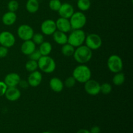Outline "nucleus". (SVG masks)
<instances>
[{"instance_id":"12","label":"nucleus","mask_w":133,"mask_h":133,"mask_svg":"<svg viewBox=\"0 0 133 133\" xmlns=\"http://www.w3.org/2000/svg\"><path fill=\"white\" fill-rule=\"evenodd\" d=\"M58 13L60 17L70 19V17L74 13V8L68 3H62L59 10H58Z\"/></svg>"},{"instance_id":"16","label":"nucleus","mask_w":133,"mask_h":133,"mask_svg":"<svg viewBox=\"0 0 133 133\" xmlns=\"http://www.w3.org/2000/svg\"><path fill=\"white\" fill-rule=\"evenodd\" d=\"M21 80L20 76L16 73H10L5 76L4 83L7 87H17Z\"/></svg>"},{"instance_id":"2","label":"nucleus","mask_w":133,"mask_h":133,"mask_svg":"<svg viewBox=\"0 0 133 133\" xmlns=\"http://www.w3.org/2000/svg\"><path fill=\"white\" fill-rule=\"evenodd\" d=\"M72 76L78 83H84L91 79L92 72L89 67L84 64H80L74 68Z\"/></svg>"},{"instance_id":"13","label":"nucleus","mask_w":133,"mask_h":133,"mask_svg":"<svg viewBox=\"0 0 133 133\" xmlns=\"http://www.w3.org/2000/svg\"><path fill=\"white\" fill-rule=\"evenodd\" d=\"M55 23L57 30L58 31L65 32V33H67V32L71 31V27L69 19L60 17L57 19Z\"/></svg>"},{"instance_id":"4","label":"nucleus","mask_w":133,"mask_h":133,"mask_svg":"<svg viewBox=\"0 0 133 133\" xmlns=\"http://www.w3.org/2000/svg\"><path fill=\"white\" fill-rule=\"evenodd\" d=\"M71 29H82L87 24V18L85 14L81 11L74 12L70 19Z\"/></svg>"},{"instance_id":"28","label":"nucleus","mask_w":133,"mask_h":133,"mask_svg":"<svg viewBox=\"0 0 133 133\" xmlns=\"http://www.w3.org/2000/svg\"><path fill=\"white\" fill-rule=\"evenodd\" d=\"M61 5H62V3L61 0H50L49 2V9L55 12H58Z\"/></svg>"},{"instance_id":"30","label":"nucleus","mask_w":133,"mask_h":133,"mask_svg":"<svg viewBox=\"0 0 133 133\" xmlns=\"http://www.w3.org/2000/svg\"><path fill=\"white\" fill-rule=\"evenodd\" d=\"M7 8L9 11L15 12L19 8V3L16 0H10L7 4Z\"/></svg>"},{"instance_id":"15","label":"nucleus","mask_w":133,"mask_h":133,"mask_svg":"<svg viewBox=\"0 0 133 133\" xmlns=\"http://www.w3.org/2000/svg\"><path fill=\"white\" fill-rule=\"evenodd\" d=\"M4 96L8 101H16L20 97L21 92L16 87H8Z\"/></svg>"},{"instance_id":"21","label":"nucleus","mask_w":133,"mask_h":133,"mask_svg":"<svg viewBox=\"0 0 133 133\" xmlns=\"http://www.w3.org/2000/svg\"><path fill=\"white\" fill-rule=\"evenodd\" d=\"M25 7L27 12L33 14L38 10L40 8V4L38 0H27Z\"/></svg>"},{"instance_id":"10","label":"nucleus","mask_w":133,"mask_h":133,"mask_svg":"<svg viewBox=\"0 0 133 133\" xmlns=\"http://www.w3.org/2000/svg\"><path fill=\"white\" fill-rule=\"evenodd\" d=\"M84 88L85 92L90 96H96L100 93L101 84L96 80L89 79L84 83Z\"/></svg>"},{"instance_id":"17","label":"nucleus","mask_w":133,"mask_h":133,"mask_svg":"<svg viewBox=\"0 0 133 133\" xmlns=\"http://www.w3.org/2000/svg\"><path fill=\"white\" fill-rule=\"evenodd\" d=\"M36 49V44L32 41V40L23 41L21 45V51L25 55H29Z\"/></svg>"},{"instance_id":"19","label":"nucleus","mask_w":133,"mask_h":133,"mask_svg":"<svg viewBox=\"0 0 133 133\" xmlns=\"http://www.w3.org/2000/svg\"><path fill=\"white\" fill-rule=\"evenodd\" d=\"M17 16L14 12L8 11L5 12L2 16V22L6 26L12 25L16 22Z\"/></svg>"},{"instance_id":"6","label":"nucleus","mask_w":133,"mask_h":133,"mask_svg":"<svg viewBox=\"0 0 133 133\" xmlns=\"http://www.w3.org/2000/svg\"><path fill=\"white\" fill-rule=\"evenodd\" d=\"M107 67L112 73L121 72L123 68V61L118 55H112L107 60Z\"/></svg>"},{"instance_id":"20","label":"nucleus","mask_w":133,"mask_h":133,"mask_svg":"<svg viewBox=\"0 0 133 133\" xmlns=\"http://www.w3.org/2000/svg\"><path fill=\"white\" fill-rule=\"evenodd\" d=\"M52 36H53V39L55 42H56L58 45H62L68 43V36L65 32L57 30L52 35Z\"/></svg>"},{"instance_id":"39","label":"nucleus","mask_w":133,"mask_h":133,"mask_svg":"<svg viewBox=\"0 0 133 133\" xmlns=\"http://www.w3.org/2000/svg\"><path fill=\"white\" fill-rule=\"evenodd\" d=\"M58 133H61V132H58Z\"/></svg>"},{"instance_id":"25","label":"nucleus","mask_w":133,"mask_h":133,"mask_svg":"<svg viewBox=\"0 0 133 133\" xmlns=\"http://www.w3.org/2000/svg\"><path fill=\"white\" fill-rule=\"evenodd\" d=\"M77 5L81 12L87 11L91 6V1L90 0H78Z\"/></svg>"},{"instance_id":"7","label":"nucleus","mask_w":133,"mask_h":133,"mask_svg":"<svg viewBox=\"0 0 133 133\" xmlns=\"http://www.w3.org/2000/svg\"><path fill=\"white\" fill-rule=\"evenodd\" d=\"M85 45L91 50H97L99 49L103 44L102 38L99 35L91 33L86 36Z\"/></svg>"},{"instance_id":"18","label":"nucleus","mask_w":133,"mask_h":133,"mask_svg":"<svg viewBox=\"0 0 133 133\" xmlns=\"http://www.w3.org/2000/svg\"><path fill=\"white\" fill-rule=\"evenodd\" d=\"M64 87V83L59 78L53 77L49 81V87L51 90L56 93H59V92H62Z\"/></svg>"},{"instance_id":"34","label":"nucleus","mask_w":133,"mask_h":133,"mask_svg":"<svg viewBox=\"0 0 133 133\" xmlns=\"http://www.w3.org/2000/svg\"><path fill=\"white\" fill-rule=\"evenodd\" d=\"M9 53V50L8 48L6 47H4L1 45L0 46V58H5Z\"/></svg>"},{"instance_id":"24","label":"nucleus","mask_w":133,"mask_h":133,"mask_svg":"<svg viewBox=\"0 0 133 133\" xmlns=\"http://www.w3.org/2000/svg\"><path fill=\"white\" fill-rule=\"evenodd\" d=\"M125 81V77L123 73L118 72L115 74L112 78V83L116 86H121L124 83Z\"/></svg>"},{"instance_id":"9","label":"nucleus","mask_w":133,"mask_h":133,"mask_svg":"<svg viewBox=\"0 0 133 133\" xmlns=\"http://www.w3.org/2000/svg\"><path fill=\"white\" fill-rule=\"evenodd\" d=\"M16 42L15 36L9 31H2L0 32V45L7 48L14 46Z\"/></svg>"},{"instance_id":"8","label":"nucleus","mask_w":133,"mask_h":133,"mask_svg":"<svg viewBox=\"0 0 133 133\" xmlns=\"http://www.w3.org/2000/svg\"><path fill=\"white\" fill-rule=\"evenodd\" d=\"M34 33L35 32L33 29L27 24L21 25L17 30V35L18 37L23 41L31 40Z\"/></svg>"},{"instance_id":"38","label":"nucleus","mask_w":133,"mask_h":133,"mask_svg":"<svg viewBox=\"0 0 133 133\" xmlns=\"http://www.w3.org/2000/svg\"><path fill=\"white\" fill-rule=\"evenodd\" d=\"M41 133H51V132H48V131H45V132H41Z\"/></svg>"},{"instance_id":"37","label":"nucleus","mask_w":133,"mask_h":133,"mask_svg":"<svg viewBox=\"0 0 133 133\" xmlns=\"http://www.w3.org/2000/svg\"><path fill=\"white\" fill-rule=\"evenodd\" d=\"M76 133H90L88 130L85 129H81L79 130Z\"/></svg>"},{"instance_id":"33","label":"nucleus","mask_w":133,"mask_h":133,"mask_svg":"<svg viewBox=\"0 0 133 133\" xmlns=\"http://www.w3.org/2000/svg\"><path fill=\"white\" fill-rule=\"evenodd\" d=\"M7 88V86L4 83V81H0V97H2V96L5 95V92H6Z\"/></svg>"},{"instance_id":"23","label":"nucleus","mask_w":133,"mask_h":133,"mask_svg":"<svg viewBox=\"0 0 133 133\" xmlns=\"http://www.w3.org/2000/svg\"><path fill=\"white\" fill-rule=\"evenodd\" d=\"M75 49V48H74L73 45H71L69 43H66V44L62 45V48H61V52L64 56L70 57L71 56H73Z\"/></svg>"},{"instance_id":"1","label":"nucleus","mask_w":133,"mask_h":133,"mask_svg":"<svg viewBox=\"0 0 133 133\" xmlns=\"http://www.w3.org/2000/svg\"><path fill=\"white\" fill-rule=\"evenodd\" d=\"M92 50L88 48L87 45H81L76 48L73 57L76 62L81 64H84L89 62L92 57Z\"/></svg>"},{"instance_id":"36","label":"nucleus","mask_w":133,"mask_h":133,"mask_svg":"<svg viewBox=\"0 0 133 133\" xmlns=\"http://www.w3.org/2000/svg\"><path fill=\"white\" fill-rule=\"evenodd\" d=\"M89 131L90 133H100L101 132V128L99 126H94L90 129Z\"/></svg>"},{"instance_id":"22","label":"nucleus","mask_w":133,"mask_h":133,"mask_svg":"<svg viewBox=\"0 0 133 133\" xmlns=\"http://www.w3.org/2000/svg\"><path fill=\"white\" fill-rule=\"evenodd\" d=\"M39 51L42 56H48L51 53L52 51V45L49 42H43L39 45Z\"/></svg>"},{"instance_id":"35","label":"nucleus","mask_w":133,"mask_h":133,"mask_svg":"<svg viewBox=\"0 0 133 133\" xmlns=\"http://www.w3.org/2000/svg\"><path fill=\"white\" fill-rule=\"evenodd\" d=\"M18 85H19L21 88H25V89L28 88V87L29 86V85L27 81H23V80H20V81H19V84H18Z\"/></svg>"},{"instance_id":"27","label":"nucleus","mask_w":133,"mask_h":133,"mask_svg":"<svg viewBox=\"0 0 133 133\" xmlns=\"http://www.w3.org/2000/svg\"><path fill=\"white\" fill-rule=\"evenodd\" d=\"M112 90V87L110 83H104L100 85V92L105 95H108L111 93Z\"/></svg>"},{"instance_id":"5","label":"nucleus","mask_w":133,"mask_h":133,"mask_svg":"<svg viewBox=\"0 0 133 133\" xmlns=\"http://www.w3.org/2000/svg\"><path fill=\"white\" fill-rule=\"evenodd\" d=\"M86 34L82 29L73 30L68 36V43L74 48H77L83 45L85 41Z\"/></svg>"},{"instance_id":"32","label":"nucleus","mask_w":133,"mask_h":133,"mask_svg":"<svg viewBox=\"0 0 133 133\" xmlns=\"http://www.w3.org/2000/svg\"><path fill=\"white\" fill-rule=\"evenodd\" d=\"M42 57L41 53H40L38 49H35L33 52H32L31 54H30L29 55V59L33 60V61H38L40 58V57Z\"/></svg>"},{"instance_id":"14","label":"nucleus","mask_w":133,"mask_h":133,"mask_svg":"<svg viewBox=\"0 0 133 133\" xmlns=\"http://www.w3.org/2000/svg\"><path fill=\"white\" fill-rule=\"evenodd\" d=\"M42 81V75L39 71H32L30 73L27 78V82L30 87H36L39 86Z\"/></svg>"},{"instance_id":"11","label":"nucleus","mask_w":133,"mask_h":133,"mask_svg":"<svg viewBox=\"0 0 133 133\" xmlns=\"http://www.w3.org/2000/svg\"><path fill=\"white\" fill-rule=\"evenodd\" d=\"M40 29L43 35L46 36L52 35L57 31L55 22L51 19H45L42 23Z\"/></svg>"},{"instance_id":"26","label":"nucleus","mask_w":133,"mask_h":133,"mask_svg":"<svg viewBox=\"0 0 133 133\" xmlns=\"http://www.w3.org/2000/svg\"><path fill=\"white\" fill-rule=\"evenodd\" d=\"M25 68V70L29 73L36 71L38 68V62L29 59L26 62Z\"/></svg>"},{"instance_id":"31","label":"nucleus","mask_w":133,"mask_h":133,"mask_svg":"<svg viewBox=\"0 0 133 133\" xmlns=\"http://www.w3.org/2000/svg\"><path fill=\"white\" fill-rule=\"evenodd\" d=\"M76 82V80H75V78H74V77H68L65 80V81L64 82V85L66 88H73V87L75 85Z\"/></svg>"},{"instance_id":"29","label":"nucleus","mask_w":133,"mask_h":133,"mask_svg":"<svg viewBox=\"0 0 133 133\" xmlns=\"http://www.w3.org/2000/svg\"><path fill=\"white\" fill-rule=\"evenodd\" d=\"M31 40L36 45H40L44 42V35L41 33H34Z\"/></svg>"},{"instance_id":"3","label":"nucleus","mask_w":133,"mask_h":133,"mask_svg":"<svg viewBox=\"0 0 133 133\" xmlns=\"http://www.w3.org/2000/svg\"><path fill=\"white\" fill-rule=\"evenodd\" d=\"M37 62L38 68L45 74H51L55 70V61L49 55L42 56Z\"/></svg>"}]
</instances>
